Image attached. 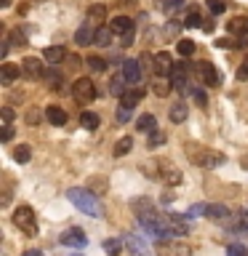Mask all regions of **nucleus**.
Wrapping results in <instances>:
<instances>
[{
  "mask_svg": "<svg viewBox=\"0 0 248 256\" xmlns=\"http://www.w3.org/2000/svg\"><path fill=\"white\" fill-rule=\"evenodd\" d=\"M67 198H70V203L78 208V211H83V214H88V216H94V219H102L104 216V211H102V203L96 200L88 190H70L67 192Z\"/></svg>",
  "mask_w": 248,
  "mask_h": 256,
  "instance_id": "nucleus-1",
  "label": "nucleus"
},
{
  "mask_svg": "<svg viewBox=\"0 0 248 256\" xmlns=\"http://www.w3.org/2000/svg\"><path fill=\"white\" fill-rule=\"evenodd\" d=\"M144 174L152 176V179H160L166 184H179L182 182V171L176 168L174 163H168V160H152L150 166H144Z\"/></svg>",
  "mask_w": 248,
  "mask_h": 256,
  "instance_id": "nucleus-2",
  "label": "nucleus"
},
{
  "mask_svg": "<svg viewBox=\"0 0 248 256\" xmlns=\"http://www.w3.org/2000/svg\"><path fill=\"white\" fill-rule=\"evenodd\" d=\"M187 158L195 166H206V168H214V166L224 163V155H216L214 150H206V147H200V144H187Z\"/></svg>",
  "mask_w": 248,
  "mask_h": 256,
  "instance_id": "nucleus-3",
  "label": "nucleus"
},
{
  "mask_svg": "<svg viewBox=\"0 0 248 256\" xmlns=\"http://www.w3.org/2000/svg\"><path fill=\"white\" fill-rule=\"evenodd\" d=\"M14 227L22 230L24 235L35 238L38 235V219H35V211H32L30 206H19L14 214Z\"/></svg>",
  "mask_w": 248,
  "mask_h": 256,
  "instance_id": "nucleus-4",
  "label": "nucleus"
},
{
  "mask_svg": "<svg viewBox=\"0 0 248 256\" xmlns=\"http://www.w3.org/2000/svg\"><path fill=\"white\" fill-rule=\"evenodd\" d=\"M72 96H75V102L80 104V107L91 104V102L96 99V86H94V80H88V78L75 80V86H72Z\"/></svg>",
  "mask_w": 248,
  "mask_h": 256,
  "instance_id": "nucleus-5",
  "label": "nucleus"
},
{
  "mask_svg": "<svg viewBox=\"0 0 248 256\" xmlns=\"http://www.w3.org/2000/svg\"><path fill=\"white\" fill-rule=\"evenodd\" d=\"M155 248L160 256H192V246L184 240H158Z\"/></svg>",
  "mask_w": 248,
  "mask_h": 256,
  "instance_id": "nucleus-6",
  "label": "nucleus"
},
{
  "mask_svg": "<svg viewBox=\"0 0 248 256\" xmlns=\"http://www.w3.org/2000/svg\"><path fill=\"white\" fill-rule=\"evenodd\" d=\"M195 72H198V78L203 80V86H211V88H216L222 83V78H219V72H216V67L211 62H198V67H195Z\"/></svg>",
  "mask_w": 248,
  "mask_h": 256,
  "instance_id": "nucleus-7",
  "label": "nucleus"
},
{
  "mask_svg": "<svg viewBox=\"0 0 248 256\" xmlns=\"http://www.w3.org/2000/svg\"><path fill=\"white\" fill-rule=\"evenodd\" d=\"M174 59H171V54L168 51H160L152 56V72H155L158 78H166V75H171V70H174Z\"/></svg>",
  "mask_w": 248,
  "mask_h": 256,
  "instance_id": "nucleus-8",
  "label": "nucleus"
},
{
  "mask_svg": "<svg viewBox=\"0 0 248 256\" xmlns=\"http://www.w3.org/2000/svg\"><path fill=\"white\" fill-rule=\"evenodd\" d=\"M59 240H62V246H67V248H86V246H88L86 232H83V230H78V227L64 230Z\"/></svg>",
  "mask_w": 248,
  "mask_h": 256,
  "instance_id": "nucleus-9",
  "label": "nucleus"
},
{
  "mask_svg": "<svg viewBox=\"0 0 248 256\" xmlns=\"http://www.w3.org/2000/svg\"><path fill=\"white\" fill-rule=\"evenodd\" d=\"M168 80H171V86L176 88V91H187V86H190V70H187V64H174Z\"/></svg>",
  "mask_w": 248,
  "mask_h": 256,
  "instance_id": "nucleus-10",
  "label": "nucleus"
},
{
  "mask_svg": "<svg viewBox=\"0 0 248 256\" xmlns=\"http://www.w3.org/2000/svg\"><path fill=\"white\" fill-rule=\"evenodd\" d=\"M22 72L27 75L30 80H40L46 75V67H43V62L35 59V56H30V59H24L22 62Z\"/></svg>",
  "mask_w": 248,
  "mask_h": 256,
  "instance_id": "nucleus-11",
  "label": "nucleus"
},
{
  "mask_svg": "<svg viewBox=\"0 0 248 256\" xmlns=\"http://www.w3.org/2000/svg\"><path fill=\"white\" fill-rule=\"evenodd\" d=\"M168 230H171V235H187L190 219L187 216H179V214H168Z\"/></svg>",
  "mask_w": 248,
  "mask_h": 256,
  "instance_id": "nucleus-12",
  "label": "nucleus"
},
{
  "mask_svg": "<svg viewBox=\"0 0 248 256\" xmlns=\"http://www.w3.org/2000/svg\"><path fill=\"white\" fill-rule=\"evenodd\" d=\"M120 75H123L131 86H136V83L142 80V67H139V62H136V59L123 62V72H120Z\"/></svg>",
  "mask_w": 248,
  "mask_h": 256,
  "instance_id": "nucleus-13",
  "label": "nucleus"
},
{
  "mask_svg": "<svg viewBox=\"0 0 248 256\" xmlns=\"http://www.w3.org/2000/svg\"><path fill=\"white\" fill-rule=\"evenodd\" d=\"M126 246H128V251H131L134 256H147V251H150V246L142 240V235H128Z\"/></svg>",
  "mask_w": 248,
  "mask_h": 256,
  "instance_id": "nucleus-14",
  "label": "nucleus"
},
{
  "mask_svg": "<svg viewBox=\"0 0 248 256\" xmlns=\"http://www.w3.org/2000/svg\"><path fill=\"white\" fill-rule=\"evenodd\" d=\"M46 120L51 126H67V112L62 107H56V104H51V107H46Z\"/></svg>",
  "mask_w": 248,
  "mask_h": 256,
  "instance_id": "nucleus-15",
  "label": "nucleus"
},
{
  "mask_svg": "<svg viewBox=\"0 0 248 256\" xmlns=\"http://www.w3.org/2000/svg\"><path fill=\"white\" fill-rule=\"evenodd\" d=\"M206 216H208L211 222H227L230 216H232V211H230L227 206H222V203H214V206H208Z\"/></svg>",
  "mask_w": 248,
  "mask_h": 256,
  "instance_id": "nucleus-16",
  "label": "nucleus"
},
{
  "mask_svg": "<svg viewBox=\"0 0 248 256\" xmlns=\"http://www.w3.org/2000/svg\"><path fill=\"white\" fill-rule=\"evenodd\" d=\"M67 56H70V54L64 51V46H51V48H46V51H43V59H46L48 64H62Z\"/></svg>",
  "mask_w": 248,
  "mask_h": 256,
  "instance_id": "nucleus-17",
  "label": "nucleus"
},
{
  "mask_svg": "<svg viewBox=\"0 0 248 256\" xmlns=\"http://www.w3.org/2000/svg\"><path fill=\"white\" fill-rule=\"evenodd\" d=\"M128 86H131V83H128L123 75H115V78L110 80V94L118 96V99H123V96L128 94Z\"/></svg>",
  "mask_w": 248,
  "mask_h": 256,
  "instance_id": "nucleus-18",
  "label": "nucleus"
},
{
  "mask_svg": "<svg viewBox=\"0 0 248 256\" xmlns=\"http://www.w3.org/2000/svg\"><path fill=\"white\" fill-rule=\"evenodd\" d=\"M187 115H190V110H187V104H184V102H176L174 107H171V112H168L171 123H184V120H187Z\"/></svg>",
  "mask_w": 248,
  "mask_h": 256,
  "instance_id": "nucleus-19",
  "label": "nucleus"
},
{
  "mask_svg": "<svg viewBox=\"0 0 248 256\" xmlns=\"http://www.w3.org/2000/svg\"><path fill=\"white\" fill-rule=\"evenodd\" d=\"M112 27H99L96 30V40H94V46H99V48H110L112 46Z\"/></svg>",
  "mask_w": 248,
  "mask_h": 256,
  "instance_id": "nucleus-20",
  "label": "nucleus"
},
{
  "mask_svg": "<svg viewBox=\"0 0 248 256\" xmlns=\"http://www.w3.org/2000/svg\"><path fill=\"white\" fill-rule=\"evenodd\" d=\"M112 32H118V35H128V32H134V22L126 19V16H118V19H112Z\"/></svg>",
  "mask_w": 248,
  "mask_h": 256,
  "instance_id": "nucleus-21",
  "label": "nucleus"
},
{
  "mask_svg": "<svg viewBox=\"0 0 248 256\" xmlns=\"http://www.w3.org/2000/svg\"><path fill=\"white\" fill-rule=\"evenodd\" d=\"M136 128H139L142 134H155V131H158V120H155V115H142L139 120H136Z\"/></svg>",
  "mask_w": 248,
  "mask_h": 256,
  "instance_id": "nucleus-22",
  "label": "nucleus"
},
{
  "mask_svg": "<svg viewBox=\"0 0 248 256\" xmlns=\"http://www.w3.org/2000/svg\"><path fill=\"white\" fill-rule=\"evenodd\" d=\"M94 40H96V32L91 27H80L75 32V43L78 46H94Z\"/></svg>",
  "mask_w": 248,
  "mask_h": 256,
  "instance_id": "nucleus-23",
  "label": "nucleus"
},
{
  "mask_svg": "<svg viewBox=\"0 0 248 256\" xmlns=\"http://www.w3.org/2000/svg\"><path fill=\"white\" fill-rule=\"evenodd\" d=\"M19 75H22V67H19V64H8V62L3 64V86H11Z\"/></svg>",
  "mask_w": 248,
  "mask_h": 256,
  "instance_id": "nucleus-24",
  "label": "nucleus"
},
{
  "mask_svg": "<svg viewBox=\"0 0 248 256\" xmlns=\"http://www.w3.org/2000/svg\"><path fill=\"white\" fill-rule=\"evenodd\" d=\"M142 99H144V88H134V91H128L123 99H120V104H123V107H136Z\"/></svg>",
  "mask_w": 248,
  "mask_h": 256,
  "instance_id": "nucleus-25",
  "label": "nucleus"
},
{
  "mask_svg": "<svg viewBox=\"0 0 248 256\" xmlns=\"http://www.w3.org/2000/svg\"><path fill=\"white\" fill-rule=\"evenodd\" d=\"M227 30L232 32V35H243V32H248V19L246 16H235V19L227 24Z\"/></svg>",
  "mask_w": 248,
  "mask_h": 256,
  "instance_id": "nucleus-26",
  "label": "nucleus"
},
{
  "mask_svg": "<svg viewBox=\"0 0 248 256\" xmlns=\"http://www.w3.org/2000/svg\"><path fill=\"white\" fill-rule=\"evenodd\" d=\"M99 115H94V112H83V115H80V126L86 128V131H96V128H99Z\"/></svg>",
  "mask_w": 248,
  "mask_h": 256,
  "instance_id": "nucleus-27",
  "label": "nucleus"
},
{
  "mask_svg": "<svg viewBox=\"0 0 248 256\" xmlns=\"http://www.w3.org/2000/svg\"><path fill=\"white\" fill-rule=\"evenodd\" d=\"M131 150H134V139H131V136H126V139H120V142L115 144V158H123V155H128Z\"/></svg>",
  "mask_w": 248,
  "mask_h": 256,
  "instance_id": "nucleus-28",
  "label": "nucleus"
},
{
  "mask_svg": "<svg viewBox=\"0 0 248 256\" xmlns=\"http://www.w3.org/2000/svg\"><path fill=\"white\" fill-rule=\"evenodd\" d=\"M88 19L91 22H107V6H91L88 8Z\"/></svg>",
  "mask_w": 248,
  "mask_h": 256,
  "instance_id": "nucleus-29",
  "label": "nucleus"
},
{
  "mask_svg": "<svg viewBox=\"0 0 248 256\" xmlns=\"http://www.w3.org/2000/svg\"><path fill=\"white\" fill-rule=\"evenodd\" d=\"M104 251H107V256H120V251H123V243L115 238H110V240H104Z\"/></svg>",
  "mask_w": 248,
  "mask_h": 256,
  "instance_id": "nucleus-30",
  "label": "nucleus"
},
{
  "mask_svg": "<svg viewBox=\"0 0 248 256\" xmlns=\"http://www.w3.org/2000/svg\"><path fill=\"white\" fill-rule=\"evenodd\" d=\"M30 158H32V152H30L27 144H22V147L14 150V160H16V163H30Z\"/></svg>",
  "mask_w": 248,
  "mask_h": 256,
  "instance_id": "nucleus-31",
  "label": "nucleus"
},
{
  "mask_svg": "<svg viewBox=\"0 0 248 256\" xmlns=\"http://www.w3.org/2000/svg\"><path fill=\"white\" fill-rule=\"evenodd\" d=\"M184 27H190V30L206 27V24H203V19H200V14L195 11V8H192V11H190V16H187V22H184Z\"/></svg>",
  "mask_w": 248,
  "mask_h": 256,
  "instance_id": "nucleus-32",
  "label": "nucleus"
},
{
  "mask_svg": "<svg viewBox=\"0 0 248 256\" xmlns=\"http://www.w3.org/2000/svg\"><path fill=\"white\" fill-rule=\"evenodd\" d=\"M8 43H11V46H27V35H24L22 30H11V35H8Z\"/></svg>",
  "mask_w": 248,
  "mask_h": 256,
  "instance_id": "nucleus-33",
  "label": "nucleus"
},
{
  "mask_svg": "<svg viewBox=\"0 0 248 256\" xmlns=\"http://www.w3.org/2000/svg\"><path fill=\"white\" fill-rule=\"evenodd\" d=\"M182 6H184V0H163V3H160V8H163L166 14H176Z\"/></svg>",
  "mask_w": 248,
  "mask_h": 256,
  "instance_id": "nucleus-34",
  "label": "nucleus"
},
{
  "mask_svg": "<svg viewBox=\"0 0 248 256\" xmlns=\"http://www.w3.org/2000/svg\"><path fill=\"white\" fill-rule=\"evenodd\" d=\"M176 51H179L182 56H192V54H195V43H192V40H179Z\"/></svg>",
  "mask_w": 248,
  "mask_h": 256,
  "instance_id": "nucleus-35",
  "label": "nucleus"
},
{
  "mask_svg": "<svg viewBox=\"0 0 248 256\" xmlns=\"http://www.w3.org/2000/svg\"><path fill=\"white\" fill-rule=\"evenodd\" d=\"M206 211H208V206L206 203H198V206H192L184 216H187V219H198V216H206Z\"/></svg>",
  "mask_w": 248,
  "mask_h": 256,
  "instance_id": "nucleus-36",
  "label": "nucleus"
},
{
  "mask_svg": "<svg viewBox=\"0 0 248 256\" xmlns=\"http://www.w3.org/2000/svg\"><path fill=\"white\" fill-rule=\"evenodd\" d=\"M131 118H134V107H123V104H120L118 107V123H128Z\"/></svg>",
  "mask_w": 248,
  "mask_h": 256,
  "instance_id": "nucleus-37",
  "label": "nucleus"
},
{
  "mask_svg": "<svg viewBox=\"0 0 248 256\" xmlns=\"http://www.w3.org/2000/svg\"><path fill=\"white\" fill-rule=\"evenodd\" d=\"M88 67H91L94 72H104L107 70V62L99 59V56H91V59H88Z\"/></svg>",
  "mask_w": 248,
  "mask_h": 256,
  "instance_id": "nucleus-38",
  "label": "nucleus"
},
{
  "mask_svg": "<svg viewBox=\"0 0 248 256\" xmlns=\"http://www.w3.org/2000/svg\"><path fill=\"white\" fill-rule=\"evenodd\" d=\"M224 0H208V11H211L214 16H219V14H224Z\"/></svg>",
  "mask_w": 248,
  "mask_h": 256,
  "instance_id": "nucleus-39",
  "label": "nucleus"
},
{
  "mask_svg": "<svg viewBox=\"0 0 248 256\" xmlns=\"http://www.w3.org/2000/svg\"><path fill=\"white\" fill-rule=\"evenodd\" d=\"M171 88H174V86H168V83H155V88H152V91H155L160 99H166V96L171 94Z\"/></svg>",
  "mask_w": 248,
  "mask_h": 256,
  "instance_id": "nucleus-40",
  "label": "nucleus"
},
{
  "mask_svg": "<svg viewBox=\"0 0 248 256\" xmlns=\"http://www.w3.org/2000/svg\"><path fill=\"white\" fill-rule=\"evenodd\" d=\"M227 256H248V251L240 243H232L230 248H227Z\"/></svg>",
  "mask_w": 248,
  "mask_h": 256,
  "instance_id": "nucleus-41",
  "label": "nucleus"
},
{
  "mask_svg": "<svg viewBox=\"0 0 248 256\" xmlns=\"http://www.w3.org/2000/svg\"><path fill=\"white\" fill-rule=\"evenodd\" d=\"M163 142H166V136H163V134H160V131H155V134H152V136H150V142H147V147H150V150H152V147H160V144H163Z\"/></svg>",
  "mask_w": 248,
  "mask_h": 256,
  "instance_id": "nucleus-42",
  "label": "nucleus"
},
{
  "mask_svg": "<svg viewBox=\"0 0 248 256\" xmlns=\"http://www.w3.org/2000/svg\"><path fill=\"white\" fill-rule=\"evenodd\" d=\"M192 96H195V102L200 104V107H208V96L200 91V88H192Z\"/></svg>",
  "mask_w": 248,
  "mask_h": 256,
  "instance_id": "nucleus-43",
  "label": "nucleus"
},
{
  "mask_svg": "<svg viewBox=\"0 0 248 256\" xmlns=\"http://www.w3.org/2000/svg\"><path fill=\"white\" fill-rule=\"evenodd\" d=\"M14 139V128H11V123H6L3 126V142H11Z\"/></svg>",
  "mask_w": 248,
  "mask_h": 256,
  "instance_id": "nucleus-44",
  "label": "nucleus"
},
{
  "mask_svg": "<svg viewBox=\"0 0 248 256\" xmlns=\"http://www.w3.org/2000/svg\"><path fill=\"white\" fill-rule=\"evenodd\" d=\"M238 78H240V80H248V59L243 62V67L238 70Z\"/></svg>",
  "mask_w": 248,
  "mask_h": 256,
  "instance_id": "nucleus-45",
  "label": "nucleus"
},
{
  "mask_svg": "<svg viewBox=\"0 0 248 256\" xmlns=\"http://www.w3.org/2000/svg\"><path fill=\"white\" fill-rule=\"evenodd\" d=\"M3 120H6V123H11V120H14V110L11 107H3Z\"/></svg>",
  "mask_w": 248,
  "mask_h": 256,
  "instance_id": "nucleus-46",
  "label": "nucleus"
},
{
  "mask_svg": "<svg viewBox=\"0 0 248 256\" xmlns=\"http://www.w3.org/2000/svg\"><path fill=\"white\" fill-rule=\"evenodd\" d=\"M131 43H134V32H128V35L120 38V46H131Z\"/></svg>",
  "mask_w": 248,
  "mask_h": 256,
  "instance_id": "nucleus-47",
  "label": "nucleus"
},
{
  "mask_svg": "<svg viewBox=\"0 0 248 256\" xmlns=\"http://www.w3.org/2000/svg\"><path fill=\"white\" fill-rule=\"evenodd\" d=\"M67 62H70V70H78V67H80V59H78V56H67Z\"/></svg>",
  "mask_w": 248,
  "mask_h": 256,
  "instance_id": "nucleus-48",
  "label": "nucleus"
},
{
  "mask_svg": "<svg viewBox=\"0 0 248 256\" xmlns=\"http://www.w3.org/2000/svg\"><path fill=\"white\" fill-rule=\"evenodd\" d=\"M216 46H222V48H232V46H238V43H232V40H219Z\"/></svg>",
  "mask_w": 248,
  "mask_h": 256,
  "instance_id": "nucleus-49",
  "label": "nucleus"
},
{
  "mask_svg": "<svg viewBox=\"0 0 248 256\" xmlns=\"http://www.w3.org/2000/svg\"><path fill=\"white\" fill-rule=\"evenodd\" d=\"M118 3H120V6L126 8V6H136V0H118Z\"/></svg>",
  "mask_w": 248,
  "mask_h": 256,
  "instance_id": "nucleus-50",
  "label": "nucleus"
},
{
  "mask_svg": "<svg viewBox=\"0 0 248 256\" xmlns=\"http://www.w3.org/2000/svg\"><path fill=\"white\" fill-rule=\"evenodd\" d=\"M24 256H43V251H27Z\"/></svg>",
  "mask_w": 248,
  "mask_h": 256,
  "instance_id": "nucleus-51",
  "label": "nucleus"
},
{
  "mask_svg": "<svg viewBox=\"0 0 248 256\" xmlns=\"http://www.w3.org/2000/svg\"><path fill=\"white\" fill-rule=\"evenodd\" d=\"M0 6H3V8H8V6H11V0H0Z\"/></svg>",
  "mask_w": 248,
  "mask_h": 256,
  "instance_id": "nucleus-52",
  "label": "nucleus"
},
{
  "mask_svg": "<svg viewBox=\"0 0 248 256\" xmlns=\"http://www.w3.org/2000/svg\"><path fill=\"white\" fill-rule=\"evenodd\" d=\"M32 3H46V0H32Z\"/></svg>",
  "mask_w": 248,
  "mask_h": 256,
  "instance_id": "nucleus-53",
  "label": "nucleus"
},
{
  "mask_svg": "<svg viewBox=\"0 0 248 256\" xmlns=\"http://www.w3.org/2000/svg\"><path fill=\"white\" fill-rule=\"evenodd\" d=\"M72 256H78V254H72Z\"/></svg>",
  "mask_w": 248,
  "mask_h": 256,
  "instance_id": "nucleus-54",
  "label": "nucleus"
}]
</instances>
